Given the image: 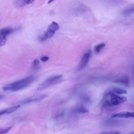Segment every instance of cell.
Wrapping results in <instances>:
<instances>
[{"instance_id":"obj_18","label":"cell","mask_w":134,"mask_h":134,"mask_svg":"<svg viewBox=\"0 0 134 134\" xmlns=\"http://www.w3.org/2000/svg\"><path fill=\"white\" fill-rule=\"evenodd\" d=\"M120 132L118 131H112L105 132L99 134H120Z\"/></svg>"},{"instance_id":"obj_22","label":"cell","mask_w":134,"mask_h":134,"mask_svg":"<svg viewBox=\"0 0 134 134\" xmlns=\"http://www.w3.org/2000/svg\"><path fill=\"white\" fill-rule=\"evenodd\" d=\"M34 1L33 0H26V3L27 4H30L32 3Z\"/></svg>"},{"instance_id":"obj_6","label":"cell","mask_w":134,"mask_h":134,"mask_svg":"<svg viewBox=\"0 0 134 134\" xmlns=\"http://www.w3.org/2000/svg\"><path fill=\"white\" fill-rule=\"evenodd\" d=\"M113 118H134V111H124L113 114L111 116Z\"/></svg>"},{"instance_id":"obj_12","label":"cell","mask_w":134,"mask_h":134,"mask_svg":"<svg viewBox=\"0 0 134 134\" xmlns=\"http://www.w3.org/2000/svg\"><path fill=\"white\" fill-rule=\"evenodd\" d=\"M26 0H17L14 2L15 6L17 7H20L27 4Z\"/></svg>"},{"instance_id":"obj_10","label":"cell","mask_w":134,"mask_h":134,"mask_svg":"<svg viewBox=\"0 0 134 134\" xmlns=\"http://www.w3.org/2000/svg\"><path fill=\"white\" fill-rule=\"evenodd\" d=\"M111 90L110 91L115 94H122L126 93H127L126 91L125 90L118 87H112L111 88Z\"/></svg>"},{"instance_id":"obj_17","label":"cell","mask_w":134,"mask_h":134,"mask_svg":"<svg viewBox=\"0 0 134 134\" xmlns=\"http://www.w3.org/2000/svg\"><path fill=\"white\" fill-rule=\"evenodd\" d=\"M54 33V32L47 30L45 34V35L47 38H51L53 36Z\"/></svg>"},{"instance_id":"obj_5","label":"cell","mask_w":134,"mask_h":134,"mask_svg":"<svg viewBox=\"0 0 134 134\" xmlns=\"http://www.w3.org/2000/svg\"><path fill=\"white\" fill-rule=\"evenodd\" d=\"M90 57V52L89 53H85L83 56L77 68L78 70L82 69L85 66L88 62Z\"/></svg>"},{"instance_id":"obj_25","label":"cell","mask_w":134,"mask_h":134,"mask_svg":"<svg viewBox=\"0 0 134 134\" xmlns=\"http://www.w3.org/2000/svg\"><path fill=\"white\" fill-rule=\"evenodd\" d=\"M131 134H134V132L131 133Z\"/></svg>"},{"instance_id":"obj_14","label":"cell","mask_w":134,"mask_h":134,"mask_svg":"<svg viewBox=\"0 0 134 134\" xmlns=\"http://www.w3.org/2000/svg\"><path fill=\"white\" fill-rule=\"evenodd\" d=\"M76 112L78 113H85L88 112V111L84 107H80L76 109Z\"/></svg>"},{"instance_id":"obj_8","label":"cell","mask_w":134,"mask_h":134,"mask_svg":"<svg viewBox=\"0 0 134 134\" xmlns=\"http://www.w3.org/2000/svg\"><path fill=\"white\" fill-rule=\"evenodd\" d=\"M20 107V105H17L2 110L0 111V115H1L4 114L11 113L16 110Z\"/></svg>"},{"instance_id":"obj_15","label":"cell","mask_w":134,"mask_h":134,"mask_svg":"<svg viewBox=\"0 0 134 134\" xmlns=\"http://www.w3.org/2000/svg\"><path fill=\"white\" fill-rule=\"evenodd\" d=\"M124 14L126 15L134 13V7L127 9L124 12Z\"/></svg>"},{"instance_id":"obj_24","label":"cell","mask_w":134,"mask_h":134,"mask_svg":"<svg viewBox=\"0 0 134 134\" xmlns=\"http://www.w3.org/2000/svg\"><path fill=\"white\" fill-rule=\"evenodd\" d=\"M53 1L52 0H50L48 1V4H49V3H51V2H52Z\"/></svg>"},{"instance_id":"obj_9","label":"cell","mask_w":134,"mask_h":134,"mask_svg":"<svg viewBox=\"0 0 134 134\" xmlns=\"http://www.w3.org/2000/svg\"><path fill=\"white\" fill-rule=\"evenodd\" d=\"M59 25L57 23L53 21L49 26L47 30L55 33L56 31L59 29Z\"/></svg>"},{"instance_id":"obj_1","label":"cell","mask_w":134,"mask_h":134,"mask_svg":"<svg viewBox=\"0 0 134 134\" xmlns=\"http://www.w3.org/2000/svg\"><path fill=\"white\" fill-rule=\"evenodd\" d=\"M36 77L33 76L26 77L3 86L4 91H17L27 86L34 81Z\"/></svg>"},{"instance_id":"obj_19","label":"cell","mask_w":134,"mask_h":134,"mask_svg":"<svg viewBox=\"0 0 134 134\" xmlns=\"http://www.w3.org/2000/svg\"><path fill=\"white\" fill-rule=\"evenodd\" d=\"M39 60L37 59L34 60L32 63L33 66L34 68H36L39 63Z\"/></svg>"},{"instance_id":"obj_21","label":"cell","mask_w":134,"mask_h":134,"mask_svg":"<svg viewBox=\"0 0 134 134\" xmlns=\"http://www.w3.org/2000/svg\"><path fill=\"white\" fill-rule=\"evenodd\" d=\"M49 59V57L48 56H43L40 59L43 62H45L47 61Z\"/></svg>"},{"instance_id":"obj_3","label":"cell","mask_w":134,"mask_h":134,"mask_svg":"<svg viewBox=\"0 0 134 134\" xmlns=\"http://www.w3.org/2000/svg\"><path fill=\"white\" fill-rule=\"evenodd\" d=\"M62 76L61 75L51 76L47 79L44 82L38 86V89L42 90L45 88L56 83V81Z\"/></svg>"},{"instance_id":"obj_2","label":"cell","mask_w":134,"mask_h":134,"mask_svg":"<svg viewBox=\"0 0 134 134\" xmlns=\"http://www.w3.org/2000/svg\"><path fill=\"white\" fill-rule=\"evenodd\" d=\"M105 98L106 99V103L109 106L119 105L127 100L126 97L117 95L111 91L106 94Z\"/></svg>"},{"instance_id":"obj_11","label":"cell","mask_w":134,"mask_h":134,"mask_svg":"<svg viewBox=\"0 0 134 134\" xmlns=\"http://www.w3.org/2000/svg\"><path fill=\"white\" fill-rule=\"evenodd\" d=\"M129 79L128 77L126 76H123L118 79L115 81V82L124 84H127L128 83Z\"/></svg>"},{"instance_id":"obj_4","label":"cell","mask_w":134,"mask_h":134,"mask_svg":"<svg viewBox=\"0 0 134 134\" xmlns=\"http://www.w3.org/2000/svg\"><path fill=\"white\" fill-rule=\"evenodd\" d=\"M14 31V30L11 27H6L0 30V43L1 46L4 45L6 43V37L11 34Z\"/></svg>"},{"instance_id":"obj_7","label":"cell","mask_w":134,"mask_h":134,"mask_svg":"<svg viewBox=\"0 0 134 134\" xmlns=\"http://www.w3.org/2000/svg\"><path fill=\"white\" fill-rule=\"evenodd\" d=\"M47 96V95L44 94L34 96L24 100L22 102V103L23 104H26L38 101L44 99Z\"/></svg>"},{"instance_id":"obj_16","label":"cell","mask_w":134,"mask_h":134,"mask_svg":"<svg viewBox=\"0 0 134 134\" xmlns=\"http://www.w3.org/2000/svg\"><path fill=\"white\" fill-rule=\"evenodd\" d=\"M12 127L10 126L7 128L0 129V134H3L7 132L12 128Z\"/></svg>"},{"instance_id":"obj_23","label":"cell","mask_w":134,"mask_h":134,"mask_svg":"<svg viewBox=\"0 0 134 134\" xmlns=\"http://www.w3.org/2000/svg\"><path fill=\"white\" fill-rule=\"evenodd\" d=\"M4 97V96L3 95H0V99H2Z\"/></svg>"},{"instance_id":"obj_13","label":"cell","mask_w":134,"mask_h":134,"mask_svg":"<svg viewBox=\"0 0 134 134\" xmlns=\"http://www.w3.org/2000/svg\"><path fill=\"white\" fill-rule=\"evenodd\" d=\"M105 46L104 43H101L96 46L94 49L95 52L96 53L99 52L101 49L104 47Z\"/></svg>"},{"instance_id":"obj_20","label":"cell","mask_w":134,"mask_h":134,"mask_svg":"<svg viewBox=\"0 0 134 134\" xmlns=\"http://www.w3.org/2000/svg\"><path fill=\"white\" fill-rule=\"evenodd\" d=\"M47 37L45 35L40 37L38 38L39 40L41 42L45 41L47 39Z\"/></svg>"}]
</instances>
